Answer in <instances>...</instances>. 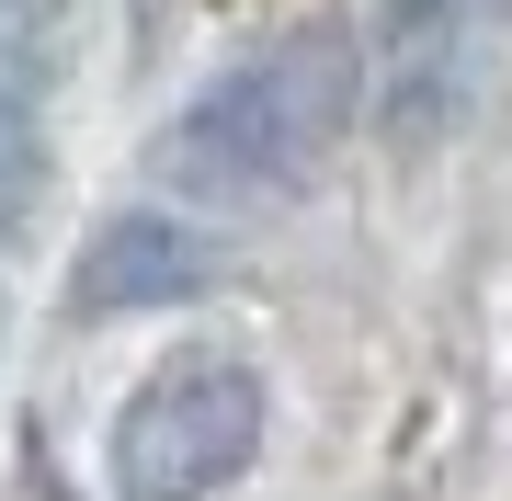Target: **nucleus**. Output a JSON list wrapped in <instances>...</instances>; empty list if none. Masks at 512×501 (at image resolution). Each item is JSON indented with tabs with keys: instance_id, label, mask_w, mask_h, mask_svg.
I'll list each match as a JSON object with an SVG mask.
<instances>
[{
	"instance_id": "f03ea898",
	"label": "nucleus",
	"mask_w": 512,
	"mask_h": 501,
	"mask_svg": "<svg viewBox=\"0 0 512 501\" xmlns=\"http://www.w3.org/2000/svg\"><path fill=\"white\" fill-rule=\"evenodd\" d=\"M251 456H262V376L239 353H171L114 410L103 479L126 501H217Z\"/></svg>"
},
{
	"instance_id": "39448f33",
	"label": "nucleus",
	"mask_w": 512,
	"mask_h": 501,
	"mask_svg": "<svg viewBox=\"0 0 512 501\" xmlns=\"http://www.w3.org/2000/svg\"><path fill=\"white\" fill-rule=\"evenodd\" d=\"M35 194H46V126L23 92H0V228L35 217Z\"/></svg>"
},
{
	"instance_id": "7ed1b4c3",
	"label": "nucleus",
	"mask_w": 512,
	"mask_h": 501,
	"mask_svg": "<svg viewBox=\"0 0 512 501\" xmlns=\"http://www.w3.org/2000/svg\"><path fill=\"white\" fill-rule=\"evenodd\" d=\"M501 35H512V0H376V69H365L376 137L387 149H444L490 92Z\"/></svg>"
},
{
	"instance_id": "f257e3e1",
	"label": "nucleus",
	"mask_w": 512,
	"mask_h": 501,
	"mask_svg": "<svg viewBox=\"0 0 512 501\" xmlns=\"http://www.w3.org/2000/svg\"><path fill=\"white\" fill-rule=\"evenodd\" d=\"M353 114H365V57L342 23H308V35H274L262 57H239L217 92H194L160 126L148 171L183 205H274L330 171Z\"/></svg>"
},
{
	"instance_id": "20e7f679",
	"label": "nucleus",
	"mask_w": 512,
	"mask_h": 501,
	"mask_svg": "<svg viewBox=\"0 0 512 501\" xmlns=\"http://www.w3.org/2000/svg\"><path fill=\"white\" fill-rule=\"evenodd\" d=\"M205 274H217V240L183 228V217H160V205H137V217H103V228H92L69 297L92 308V319H114V308H171V297H194Z\"/></svg>"
}]
</instances>
